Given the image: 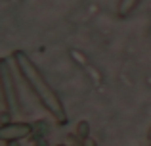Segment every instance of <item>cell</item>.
<instances>
[{
    "label": "cell",
    "instance_id": "1",
    "mask_svg": "<svg viewBox=\"0 0 151 146\" xmlns=\"http://www.w3.org/2000/svg\"><path fill=\"white\" fill-rule=\"evenodd\" d=\"M12 58H14L15 65H17L19 75H21L23 81L27 83V86L33 90V94L37 96V100L40 102V106L48 110L50 115L55 117V121L65 123L67 113H65V108H63V104H61V98L58 96V92L52 89V85L44 79V75L40 73L38 65L35 64L23 50H15Z\"/></svg>",
    "mask_w": 151,
    "mask_h": 146
},
{
    "label": "cell",
    "instance_id": "2",
    "mask_svg": "<svg viewBox=\"0 0 151 146\" xmlns=\"http://www.w3.org/2000/svg\"><path fill=\"white\" fill-rule=\"evenodd\" d=\"M0 94H2L4 112L15 108L21 110V100H19V92L15 89V79L12 75L10 65H8V58L0 62Z\"/></svg>",
    "mask_w": 151,
    "mask_h": 146
},
{
    "label": "cell",
    "instance_id": "3",
    "mask_svg": "<svg viewBox=\"0 0 151 146\" xmlns=\"http://www.w3.org/2000/svg\"><path fill=\"white\" fill-rule=\"evenodd\" d=\"M29 135H33V125L31 123L14 121V123L0 125V140H4V142H14V140L19 142L21 139H27Z\"/></svg>",
    "mask_w": 151,
    "mask_h": 146
},
{
    "label": "cell",
    "instance_id": "4",
    "mask_svg": "<svg viewBox=\"0 0 151 146\" xmlns=\"http://www.w3.org/2000/svg\"><path fill=\"white\" fill-rule=\"evenodd\" d=\"M138 4H140V0H121V4H119V12H121V15H128Z\"/></svg>",
    "mask_w": 151,
    "mask_h": 146
},
{
    "label": "cell",
    "instance_id": "5",
    "mask_svg": "<svg viewBox=\"0 0 151 146\" xmlns=\"http://www.w3.org/2000/svg\"><path fill=\"white\" fill-rule=\"evenodd\" d=\"M88 135H90V123L88 121H81V123L77 125V137L81 140H86Z\"/></svg>",
    "mask_w": 151,
    "mask_h": 146
},
{
    "label": "cell",
    "instance_id": "6",
    "mask_svg": "<svg viewBox=\"0 0 151 146\" xmlns=\"http://www.w3.org/2000/svg\"><path fill=\"white\" fill-rule=\"evenodd\" d=\"M8 146H19V142H17V140H14V142H6Z\"/></svg>",
    "mask_w": 151,
    "mask_h": 146
},
{
    "label": "cell",
    "instance_id": "7",
    "mask_svg": "<svg viewBox=\"0 0 151 146\" xmlns=\"http://www.w3.org/2000/svg\"><path fill=\"white\" fill-rule=\"evenodd\" d=\"M58 146H67V144H58Z\"/></svg>",
    "mask_w": 151,
    "mask_h": 146
}]
</instances>
